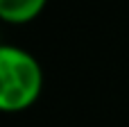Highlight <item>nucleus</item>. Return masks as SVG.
Instances as JSON below:
<instances>
[{
    "mask_svg": "<svg viewBox=\"0 0 129 127\" xmlns=\"http://www.w3.org/2000/svg\"><path fill=\"white\" fill-rule=\"evenodd\" d=\"M43 91V70L36 57L18 45H0V114L29 109Z\"/></svg>",
    "mask_w": 129,
    "mask_h": 127,
    "instance_id": "1",
    "label": "nucleus"
},
{
    "mask_svg": "<svg viewBox=\"0 0 129 127\" xmlns=\"http://www.w3.org/2000/svg\"><path fill=\"white\" fill-rule=\"evenodd\" d=\"M0 45H2V43H0Z\"/></svg>",
    "mask_w": 129,
    "mask_h": 127,
    "instance_id": "3",
    "label": "nucleus"
},
{
    "mask_svg": "<svg viewBox=\"0 0 129 127\" xmlns=\"http://www.w3.org/2000/svg\"><path fill=\"white\" fill-rule=\"evenodd\" d=\"M48 0H0V20L11 25H25L34 20Z\"/></svg>",
    "mask_w": 129,
    "mask_h": 127,
    "instance_id": "2",
    "label": "nucleus"
}]
</instances>
